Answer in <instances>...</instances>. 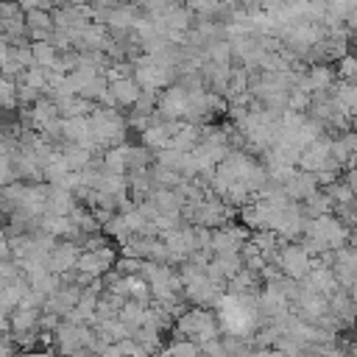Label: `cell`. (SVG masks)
<instances>
[{
    "label": "cell",
    "instance_id": "6da1fadb",
    "mask_svg": "<svg viewBox=\"0 0 357 357\" xmlns=\"http://www.w3.org/2000/svg\"><path fill=\"white\" fill-rule=\"evenodd\" d=\"M220 335L218 318L215 312H209L206 307H190L178 315L176 321V340H192V343H204Z\"/></svg>",
    "mask_w": 357,
    "mask_h": 357
},
{
    "label": "cell",
    "instance_id": "7a4b0ae2",
    "mask_svg": "<svg viewBox=\"0 0 357 357\" xmlns=\"http://www.w3.org/2000/svg\"><path fill=\"white\" fill-rule=\"evenodd\" d=\"M86 123H89V131H92L98 148L123 145V139H126V120H123L114 109L95 106V109L89 112V117H86Z\"/></svg>",
    "mask_w": 357,
    "mask_h": 357
},
{
    "label": "cell",
    "instance_id": "3957f363",
    "mask_svg": "<svg viewBox=\"0 0 357 357\" xmlns=\"http://www.w3.org/2000/svg\"><path fill=\"white\" fill-rule=\"evenodd\" d=\"M273 265L279 268L282 276H287L293 282H301L310 273V268H312V257L301 248V243H287V245H282L276 251Z\"/></svg>",
    "mask_w": 357,
    "mask_h": 357
},
{
    "label": "cell",
    "instance_id": "277c9868",
    "mask_svg": "<svg viewBox=\"0 0 357 357\" xmlns=\"http://www.w3.org/2000/svg\"><path fill=\"white\" fill-rule=\"evenodd\" d=\"M159 112V120L167 123V120H184V112H187V89L181 84H170L165 86V92L156 98V109Z\"/></svg>",
    "mask_w": 357,
    "mask_h": 357
},
{
    "label": "cell",
    "instance_id": "5b68a950",
    "mask_svg": "<svg viewBox=\"0 0 357 357\" xmlns=\"http://www.w3.org/2000/svg\"><path fill=\"white\" fill-rule=\"evenodd\" d=\"M245 229L243 226H234L231 220L212 229V237H209V251L212 254H240L243 243H245Z\"/></svg>",
    "mask_w": 357,
    "mask_h": 357
},
{
    "label": "cell",
    "instance_id": "8992f818",
    "mask_svg": "<svg viewBox=\"0 0 357 357\" xmlns=\"http://www.w3.org/2000/svg\"><path fill=\"white\" fill-rule=\"evenodd\" d=\"M112 262H114V251H112V245H103L95 251H81L75 259V271L86 273L89 279H100L103 273H109Z\"/></svg>",
    "mask_w": 357,
    "mask_h": 357
},
{
    "label": "cell",
    "instance_id": "52a82bcc",
    "mask_svg": "<svg viewBox=\"0 0 357 357\" xmlns=\"http://www.w3.org/2000/svg\"><path fill=\"white\" fill-rule=\"evenodd\" d=\"M162 245L167 251V259H187L195 251L192 243V226H176L170 231H162Z\"/></svg>",
    "mask_w": 357,
    "mask_h": 357
},
{
    "label": "cell",
    "instance_id": "ba28073f",
    "mask_svg": "<svg viewBox=\"0 0 357 357\" xmlns=\"http://www.w3.org/2000/svg\"><path fill=\"white\" fill-rule=\"evenodd\" d=\"M61 142H70V145H78V148H86V151H98L95 145V137L89 131V123L86 117H64L61 120Z\"/></svg>",
    "mask_w": 357,
    "mask_h": 357
},
{
    "label": "cell",
    "instance_id": "9c48e42d",
    "mask_svg": "<svg viewBox=\"0 0 357 357\" xmlns=\"http://www.w3.org/2000/svg\"><path fill=\"white\" fill-rule=\"evenodd\" d=\"M78 254H81V245L67 240V243H59V245H53V248L47 251L45 265H47V271H50V273L61 276V273H67V271H73V268H75Z\"/></svg>",
    "mask_w": 357,
    "mask_h": 357
},
{
    "label": "cell",
    "instance_id": "30bf717a",
    "mask_svg": "<svg viewBox=\"0 0 357 357\" xmlns=\"http://www.w3.org/2000/svg\"><path fill=\"white\" fill-rule=\"evenodd\" d=\"M318 190V181H315V176L312 173H304V170H293L290 173V178L282 184V192L287 195V201H304V198H310L312 192Z\"/></svg>",
    "mask_w": 357,
    "mask_h": 357
},
{
    "label": "cell",
    "instance_id": "8fae6325",
    "mask_svg": "<svg viewBox=\"0 0 357 357\" xmlns=\"http://www.w3.org/2000/svg\"><path fill=\"white\" fill-rule=\"evenodd\" d=\"M78 206L75 195L70 190H61V187H47V195H45V212L42 215H61V218H70V212Z\"/></svg>",
    "mask_w": 357,
    "mask_h": 357
},
{
    "label": "cell",
    "instance_id": "7c38bea8",
    "mask_svg": "<svg viewBox=\"0 0 357 357\" xmlns=\"http://www.w3.org/2000/svg\"><path fill=\"white\" fill-rule=\"evenodd\" d=\"M98 20H103L106 28H112V31H134V25H137L139 17H137L134 6H117V8L106 11V14H100Z\"/></svg>",
    "mask_w": 357,
    "mask_h": 357
},
{
    "label": "cell",
    "instance_id": "4fadbf2b",
    "mask_svg": "<svg viewBox=\"0 0 357 357\" xmlns=\"http://www.w3.org/2000/svg\"><path fill=\"white\" fill-rule=\"evenodd\" d=\"M139 86L134 78H117V81H109V95L114 100V106H134V100L139 98Z\"/></svg>",
    "mask_w": 357,
    "mask_h": 357
},
{
    "label": "cell",
    "instance_id": "5bb4252c",
    "mask_svg": "<svg viewBox=\"0 0 357 357\" xmlns=\"http://www.w3.org/2000/svg\"><path fill=\"white\" fill-rule=\"evenodd\" d=\"M198 142H201V126H195V123H181V128L170 137V148L181 151V153H190Z\"/></svg>",
    "mask_w": 357,
    "mask_h": 357
},
{
    "label": "cell",
    "instance_id": "9a60e30c",
    "mask_svg": "<svg viewBox=\"0 0 357 357\" xmlns=\"http://www.w3.org/2000/svg\"><path fill=\"white\" fill-rule=\"evenodd\" d=\"M145 310L148 307H142V304H137V301H131V298H126L123 301V307L117 310V321L134 335L139 326H142V321H145Z\"/></svg>",
    "mask_w": 357,
    "mask_h": 357
},
{
    "label": "cell",
    "instance_id": "2e32d148",
    "mask_svg": "<svg viewBox=\"0 0 357 357\" xmlns=\"http://www.w3.org/2000/svg\"><path fill=\"white\" fill-rule=\"evenodd\" d=\"M142 145L153 153V151H162V148H170V134L165 128L162 120H153L148 128H142Z\"/></svg>",
    "mask_w": 357,
    "mask_h": 357
},
{
    "label": "cell",
    "instance_id": "e0dca14e",
    "mask_svg": "<svg viewBox=\"0 0 357 357\" xmlns=\"http://www.w3.org/2000/svg\"><path fill=\"white\" fill-rule=\"evenodd\" d=\"M301 206V215H304V220H312V218H321V215H329L332 212V201H329V195L324 192V190H315L310 198H304V204H298Z\"/></svg>",
    "mask_w": 357,
    "mask_h": 357
},
{
    "label": "cell",
    "instance_id": "ac0fdd59",
    "mask_svg": "<svg viewBox=\"0 0 357 357\" xmlns=\"http://www.w3.org/2000/svg\"><path fill=\"white\" fill-rule=\"evenodd\" d=\"M39 312H42V310L14 307V310L8 312V326H11V332H31V329H36V324H39Z\"/></svg>",
    "mask_w": 357,
    "mask_h": 357
},
{
    "label": "cell",
    "instance_id": "d6986e66",
    "mask_svg": "<svg viewBox=\"0 0 357 357\" xmlns=\"http://www.w3.org/2000/svg\"><path fill=\"white\" fill-rule=\"evenodd\" d=\"M61 159L67 162V167L75 173V170H81V167H86L89 162H92V151H86V148H78V145H70V142H64L61 145Z\"/></svg>",
    "mask_w": 357,
    "mask_h": 357
},
{
    "label": "cell",
    "instance_id": "ffe728a7",
    "mask_svg": "<svg viewBox=\"0 0 357 357\" xmlns=\"http://www.w3.org/2000/svg\"><path fill=\"white\" fill-rule=\"evenodd\" d=\"M126 156H128V145L123 142V145L106 148V153H103V162H100V165H103V170L123 176V173H126Z\"/></svg>",
    "mask_w": 357,
    "mask_h": 357
},
{
    "label": "cell",
    "instance_id": "44dd1931",
    "mask_svg": "<svg viewBox=\"0 0 357 357\" xmlns=\"http://www.w3.org/2000/svg\"><path fill=\"white\" fill-rule=\"evenodd\" d=\"M204 56L209 59V64H218V67H229L231 64V47H229L226 39H215L212 45H206Z\"/></svg>",
    "mask_w": 357,
    "mask_h": 357
},
{
    "label": "cell",
    "instance_id": "7402d4cb",
    "mask_svg": "<svg viewBox=\"0 0 357 357\" xmlns=\"http://www.w3.org/2000/svg\"><path fill=\"white\" fill-rule=\"evenodd\" d=\"M56 61V47L50 42H33L31 45V64L33 67H53Z\"/></svg>",
    "mask_w": 357,
    "mask_h": 357
},
{
    "label": "cell",
    "instance_id": "603a6c76",
    "mask_svg": "<svg viewBox=\"0 0 357 357\" xmlns=\"http://www.w3.org/2000/svg\"><path fill=\"white\" fill-rule=\"evenodd\" d=\"M17 106V84L0 75V109H14Z\"/></svg>",
    "mask_w": 357,
    "mask_h": 357
},
{
    "label": "cell",
    "instance_id": "cb8c5ba5",
    "mask_svg": "<svg viewBox=\"0 0 357 357\" xmlns=\"http://www.w3.org/2000/svg\"><path fill=\"white\" fill-rule=\"evenodd\" d=\"M220 3H223V0H187V11H190V14H201V17H206V14L220 11Z\"/></svg>",
    "mask_w": 357,
    "mask_h": 357
},
{
    "label": "cell",
    "instance_id": "d4e9b609",
    "mask_svg": "<svg viewBox=\"0 0 357 357\" xmlns=\"http://www.w3.org/2000/svg\"><path fill=\"white\" fill-rule=\"evenodd\" d=\"M11 181H14L11 153H8V148H3V151H0V187H6V184H11Z\"/></svg>",
    "mask_w": 357,
    "mask_h": 357
},
{
    "label": "cell",
    "instance_id": "484cf974",
    "mask_svg": "<svg viewBox=\"0 0 357 357\" xmlns=\"http://www.w3.org/2000/svg\"><path fill=\"white\" fill-rule=\"evenodd\" d=\"M337 81H354V59L351 56H343L340 59V70L335 73Z\"/></svg>",
    "mask_w": 357,
    "mask_h": 357
},
{
    "label": "cell",
    "instance_id": "4316f807",
    "mask_svg": "<svg viewBox=\"0 0 357 357\" xmlns=\"http://www.w3.org/2000/svg\"><path fill=\"white\" fill-rule=\"evenodd\" d=\"M53 6V0H17V8L20 11H47Z\"/></svg>",
    "mask_w": 357,
    "mask_h": 357
},
{
    "label": "cell",
    "instance_id": "83f0119b",
    "mask_svg": "<svg viewBox=\"0 0 357 357\" xmlns=\"http://www.w3.org/2000/svg\"><path fill=\"white\" fill-rule=\"evenodd\" d=\"M139 6H142V8L151 14V20H153V17H159V14L170 6V0H139Z\"/></svg>",
    "mask_w": 357,
    "mask_h": 357
},
{
    "label": "cell",
    "instance_id": "f1b7e54d",
    "mask_svg": "<svg viewBox=\"0 0 357 357\" xmlns=\"http://www.w3.org/2000/svg\"><path fill=\"white\" fill-rule=\"evenodd\" d=\"M100 357H123L120 354V349H117V343H109L103 351H100Z\"/></svg>",
    "mask_w": 357,
    "mask_h": 357
}]
</instances>
